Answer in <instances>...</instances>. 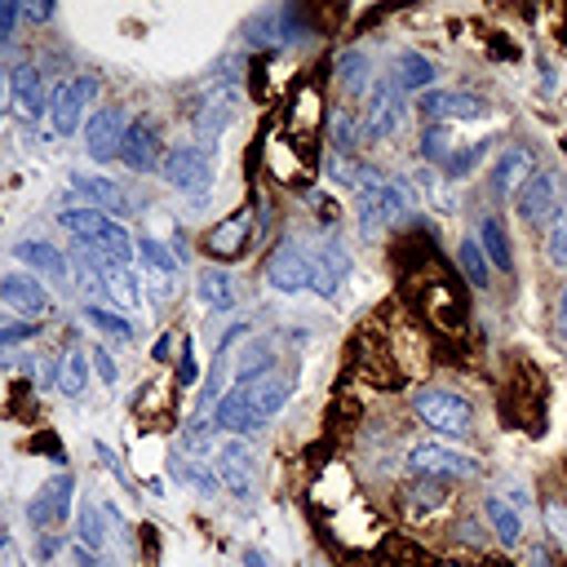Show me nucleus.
<instances>
[{"mask_svg":"<svg viewBox=\"0 0 567 567\" xmlns=\"http://www.w3.org/2000/svg\"><path fill=\"white\" fill-rule=\"evenodd\" d=\"M297 199H301V208H306V217H310V226L315 230H341V221H346V208L337 204V195L328 190V186H319V182H310L306 190H297Z\"/></svg>","mask_w":567,"mask_h":567,"instance_id":"nucleus-36","label":"nucleus"},{"mask_svg":"<svg viewBox=\"0 0 567 567\" xmlns=\"http://www.w3.org/2000/svg\"><path fill=\"white\" fill-rule=\"evenodd\" d=\"M518 567H558V549L549 540H527L518 549Z\"/></svg>","mask_w":567,"mask_h":567,"instance_id":"nucleus-53","label":"nucleus"},{"mask_svg":"<svg viewBox=\"0 0 567 567\" xmlns=\"http://www.w3.org/2000/svg\"><path fill=\"white\" fill-rule=\"evenodd\" d=\"M102 75L97 71H66V75H58L53 84H49V137H58V142H66V137H75V133H84V120L93 115L89 106H102L97 97H102Z\"/></svg>","mask_w":567,"mask_h":567,"instance_id":"nucleus-5","label":"nucleus"},{"mask_svg":"<svg viewBox=\"0 0 567 567\" xmlns=\"http://www.w3.org/2000/svg\"><path fill=\"white\" fill-rule=\"evenodd\" d=\"M443 532H447L452 549H461V554H487V549H492V532H487V523H483L478 509L452 514V523H447Z\"/></svg>","mask_w":567,"mask_h":567,"instance_id":"nucleus-39","label":"nucleus"},{"mask_svg":"<svg viewBox=\"0 0 567 567\" xmlns=\"http://www.w3.org/2000/svg\"><path fill=\"white\" fill-rule=\"evenodd\" d=\"M66 195H71V204L97 208V213L120 217V221H128V217H137L142 208H151V199H146L142 186H133V182H124V177H111V173H102V168H71V173H66Z\"/></svg>","mask_w":567,"mask_h":567,"instance_id":"nucleus-6","label":"nucleus"},{"mask_svg":"<svg viewBox=\"0 0 567 567\" xmlns=\"http://www.w3.org/2000/svg\"><path fill=\"white\" fill-rule=\"evenodd\" d=\"M412 115H416L421 124H447V128H456V124H478V120H487V115H492V102H487L483 93H474V89L439 84V89L412 97Z\"/></svg>","mask_w":567,"mask_h":567,"instance_id":"nucleus-12","label":"nucleus"},{"mask_svg":"<svg viewBox=\"0 0 567 567\" xmlns=\"http://www.w3.org/2000/svg\"><path fill=\"white\" fill-rule=\"evenodd\" d=\"M75 505H80V474H75V470H53V474H44V478L35 483V492L27 496V505H22L27 532L40 536V532H62V527H71Z\"/></svg>","mask_w":567,"mask_h":567,"instance_id":"nucleus-7","label":"nucleus"},{"mask_svg":"<svg viewBox=\"0 0 567 567\" xmlns=\"http://www.w3.org/2000/svg\"><path fill=\"white\" fill-rule=\"evenodd\" d=\"M53 221L71 235V244H84L89 252L106 257L111 266H133L137 261V235L120 217H106V213L84 208V204H66V208L53 213Z\"/></svg>","mask_w":567,"mask_h":567,"instance_id":"nucleus-3","label":"nucleus"},{"mask_svg":"<svg viewBox=\"0 0 567 567\" xmlns=\"http://www.w3.org/2000/svg\"><path fill=\"white\" fill-rule=\"evenodd\" d=\"M213 470H217V478H221V487H226V496L235 505H248V509L257 505V496H261V487H257V478H261V452L252 447V439L221 434V443L213 452Z\"/></svg>","mask_w":567,"mask_h":567,"instance_id":"nucleus-11","label":"nucleus"},{"mask_svg":"<svg viewBox=\"0 0 567 567\" xmlns=\"http://www.w3.org/2000/svg\"><path fill=\"white\" fill-rule=\"evenodd\" d=\"M501 146H496V137H470V142H456V151H452V159L443 164V177L452 182V186H465L478 168H483V159H492Z\"/></svg>","mask_w":567,"mask_h":567,"instance_id":"nucleus-35","label":"nucleus"},{"mask_svg":"<svg viewBox=\"0 0 567 567\" xmlns=\"http://www.w3.org/2000/svg\"><path fill=\"white\" fill-rule=\"evenodd\" d=\"M514 213L527 230H549L563 217V177L558 168H536L527 186L514 195Z\"/></svg>","mask_w":567,"mask_h":567,"instance_id":"nucleus-18","label":"nucleus"},{"mask_svg":"<svg viewBox=\"0 0 567 567\" xmlns=\"http://www.w3.org/2000/svg\"><path fill=\"white\" fill-rule=\"evenodd\" d=\"M474 239H478L492 275H501V279H514L518 275V252H514L509 226H505V217L496 208H478L474 213Z\"/></svg>","mask_w":567,"mask_h":567,"instance_id":"nucleus-23","label":"nucleus"},{"mask_svg":"<svg viewBox=\"0 0 567 567\" xmlns=\"http://www.w3.org/2000/svg\"><path fill=\"white\" fill-rule=\"evenodd\" d=\"M408 97H421V93H430V89H439V62L425 53V49H416V44H403V49H394L390 53V71H385Z\"/></svg>","mask_w":567,"mask_h":567,"instance_id":"nucleus-27","label":"nucleus"},{"mask_svg":"<svg viewBox=\"0 0 567 567\" xmlns=\"http://www.w3.org/2000/svg\"><path fill=\"white\" fill-rule=\"evenodd\" d=\"M53 22H58V4H49V0H27V4H22V27H27V31L44 35Z\"/></svg>","mask_w":567,"mask_h":567,"instance_id":"nucleus-50","label":"nucleus"},{"mask_svg":"<svg viewBox=\"0 0 567 567\" xmlns=\"http://www.w3.org/2000/svg\"><path fill=\"white\" fill-rule=\"evenodd\" d=\"M9 257L18 261V270H31L49 288H66L71 292V261H66V248L62 244L40 239V235H22V239L9 244Z\"/></svg>","mask_w":567,"mask_h":567,"instance_id":"nucleus-20","label":"nucleus"},{"mask_svg":"<svg viewBox=\"0 0 567 567\" xmlns=\"http://www.w3.org/2000/svg\"><path fill=\"white\" fill-rule=\"evenodd\" d=\"M182 337H186V328H177V323H168L155 341H151V350H146V359L155 363V368H173L177 363V350H182Z\"/></svg>","mask_w":567,"mask_h":567,"instance_id":"nucleus-46","label":"nucleus"},{"mask_svg":"<svg viewBox=\"0 0 567 567\" xmlns=\"http://www.w3.org/2000/svg\"><path fill=\"white\" fill-rule=\"evenodd\" d=\"M478 514H483V523H487V532H492V545L496 549H505V554H518L523 545H527V518L496 492V487H487L483 496H478Z\"/></svg>","mask_w":567,"mask_h":567,"instance_id":"nucleus-25","label":"nucleus"},{"mask_svg":"<svg viewBox=\"0 0 567 567\" xmlns=\"http://www.w3.org/2000/svg\"><path fill=\"white\" fill-rule=\"evenodd\" d=\"M80 323H84V328H93V332H97V341H106V346H128V341H137L133 319H128V315H120V310H115V306H106V301H80Z\"/></svg>","mask_w":567,"mask_h":567,"instance_id":"nucleus-31","label":"nucleus"},{"mask_svg":"<svg viewBox=\"0 0 567 567\" xmlns=\"http://www.w3.org/2000/svg\"><path fill=\"white\" fill-rule=\"evenodd\" d=\"M208 421L217 425V434H230V439H257V434H266V430H270V421H266V416H261V408L252 403L248 385H235V381H230V390L213 403Z\"/></svg>","mask_w":567,"mask_h":567,"instance_id":"nucleus-22","label":"nucleus"},{"mask_svg":"<svg viewBox=\"0 0 567 567\" xmlns=\"http://www.w3.org/2000/svg\"><path fill=\"white\" fill-rule=\"evenodd\" d=\"M66 532H40V536H31V558L40 563V567H53L58 563V554H66Z\"/></svg>","mask_w":567,"mask_h":567,"instance_id":"nucleus-47","label":"nucleus"},{"mask_svg":"<svg viewBox=\"0 0 567 567\" xmlns=\"http://www.w3.org/2000/svg\"><path fill=\"white\" fill-rule=\"evenodd\" d=\"M403 408H408V421L434 439L470 443L478 434V403L470 390L452 381H412L403 390Z\"/></svg>","mask_w":567,"mask_h":567,"instance_id":"nucleus-1","label":"nucleus"},{"mask_svg":"<svg viewBox=\"0 0 567 567\" xmlns=\"http://www.w3.org/2000/svg\"><path fill=\"white\" fill-rule=\"evenodd\" d=\"M323 142H328V155H363L368 133H363V115H359L354 102H341V97L328 102Z\"/></svg>","mask_w":567,"mask_h":567,"instance_id":"nucleus-28","label":"nucleus"},{"mask_svg":"<svg viewBox=\"0 0 567 567\" xmlns=\"http://www.w3.org/2000/svg\"><path fill=\"white\" fill-rule=\"evenodd\" d=\"M239 567H270V558H266V549H257V545H244V554H239Z\"/></svg>","mask_w":567,"mask_h":567,"instance_id":"nucleus-57","label":"nucleus"},{"mask_svg":"<svg viewBox=\"0 0 567 567\" xmlns=\"http://www.w3.org/2000/svg\"><path fill=\"white\" fill-rule=\"evenodd\" d=\"M93 363H89V346H62V372H58V394L66 403H84L89 399V385H93Z\"/></svg>","mask_w":567,"mask_h":567,"instance_id":"nucleus-32","label":"nucleus"},{"mask_svg":"<svg viewBox=\"0 0 567 567\" xmlns=\"http://www.w3.org/2000/svg\"><path fill=\"white\" fill-rule=\"evenodd\" d=\"M137 492H146L151 501H164V496H168V478H164V474H151V478L137 483Z\"/></svg>","mask_w":567,"mask_h":567,"instance_id":"nucleus-56","label":"nucleus"},{"mask_svg":"<svg viewBox=\"0 0 567 567\" xmlns=\"http://www.w3.org/2000/svg\"><path fill=\"white\" fill-rule=\"evenodd\" d=\"M284 346H279V332H252L239 350H235V368H230V381H257L275 368H284Z\"/></svg>","mask_w":567,"mask_h":567,"instance_id":"nucleus-29","label":"nucleus"},{"mask_svg":"<svg viewBox=\"0 0 567 567\" xmlns=\"http://www.w3.org/2000/svg\"><path fill=\"white\" fill-rule=\"evenodd\" d=\"M359 115H363V133H368V142L385 146V142H394V137L408 128V120H412V97L381 71V75L372 80L368 97L359 102Z\"/></svg>","mask_w":567,"mask_h":567,"instance_id":"nucleus-10","label":"nucleus"},{"mask_svg":"<svg viewBox=\"0 0 567 567\" xmlns=\"http://www.w3.org/2000/svg\"><path fill=\"white\" fill-rule=\"evenodd\" d=\"M354 275V248L341 230H328L315 239V275H310V292L319 301H341L346 284Z\"/></svg>","mask_w":567,"mask_h":567,"instance_id":"nucleus-16","label":"nucleus"},{"mask_svg":"<svg viewBox=\"0 0 567 567\" xmlns=\"http://www.w3.org/2000/svg\"><path fill=\"white\" fill-rule=\"evenodd\" d=\"M137 567H159V527L155 523H137Z\"/></svg>","mask_w":567,"mask_h":567,"instance_id":"nucleus-51","label":"nucleus"},{"mask_svg":"<svg viewBox=\"0 0 567 567\" xmlns=\"http://www.w3.org/2000/svg\"><path fill=\"white\" fill-rule=\"evenodd\" d=\"M452 151H456V133L447 124H421L416 128V164L443 173V164L452 159Z\"/></svg>","mask_w":567,"mask_h":567,"instance_id":"nucleus-40","label":"nucleus"},{"mask_svg":"<svg viewBox=\"0 0 567 567\" xmlns=\"http://www.w3.org/2000/svg\"><path fill=\"white\" fill-rule=\"evenodd\" d=\"M195 301L208 310V315H235L239 301H244V288L235 279L230 266H213V261H199L195 266Z\"/></svg>","mask_w":567,"mask_h":567,"instance_id":"nucleus-24","label":"nucleus"},{"mask_svg":"<svg viewBox=\"0 0 567 567\" xmlns=\"http://www.w3.org/2000/svg\"><path fill=\"white\" fill-rule=\"evenodd\" d=\"M235 385H248L252 403H257V408H261V416L275 425V416H284V408L292 403L297 372H292V368H275V372H266V377H257V381H235Z\"/></svg>","mask_w":567,"mask_h":567,"instance_id":"nucleus-30","label":"nucleus"},{"mask_svg":"<svg viewBox=\"0 0 567 567\" xmlns=\"http://www.w3.org/2000/svg\"><path fill=\"white\" fill-rule=\"evenodd\" d=\"M323 230L315 226H284L270 248L261 252V284L275 292V297H297V292H310V275H315V239Z\"/></svg>","mask_w":567,"mask_h":567,"instance_id":"nucleus-2","label":"nucleus"},{"mask_svg":"<svg viewBox=\"0 0 567 567\" xmlns=\"http://www.w3.org/2000/svg\"><path fill=\"white\" fill-rule=\"evenodd\" d=\"M9 106V58H0V111Z\"/></svg>","mask_w":567,"mask_h":567,"instance_id":"nucleus-58","label":"nucleus"},{"mask_svg":"<svg viewBox=\"0 0 567 567\" xmlns=\"http://www.w3.org/2000/svg\"><path fill=\"white\" fill-rule=\"evenodd\" d=\"M164 155H168V142H164V128L151 111H137L128 133H124V151H120V164L133 173V177H159L164 168Z\"/></svg>","mask_w":567,"mask_h":567,"instance_id":"nucleus-19","label":"nucleus"},{"mask_svg":"<svg viewBox=\"0 0 567 567\" xmlns=\"http://www.w3.org/2000/svg\"><path fill=\"white\" fill-rule=\"evenodd\" d=\"M164 478L177 483V487H186V492L199 496V501H217V496H226V487H221L213 461H208V456H190V452H182V447L168 452V461H164Z\"/></svg>","mask_w":567,"mask_h":567,"instance_id":"nucleus-26","label":"nucleus"},{"mask_svg":"<svg viewBox=\"0 0 567 567\" xmlns=\"http://www.w3.org/2000/svg\"><path fill=\"white\" fill-rule=\"evenodd\" d=\"M4 554H13V536L0 527V558H4Z\"/></svg>","mask_w":567,"mask_h":567,"instance_id":"nucleus-59","label":"nucleus"},{"mask_svg":"<svg viewBox=\"0 0 567 567\" xmlns=\"http://www.w3.org/2000/svg\"><path fill=\"white\" fill-rule=\"evenodd\" d=\"M549 319H554V337H558V346L567 350V284H558V292H554V310H549Z\"/></svg>","mask_w":567,"mask_h":567,"instance_id":"nucleus-54","label":"nucleus"},{"mask_svg":"<svg viewBox=\"0 0 567 567\" xmlns=\"http://www.w3.org/2000/svg\"><path fill=\"white\" fill-rule=\"evenodd\" d=\"M102 567H115V563H111V554H106V558H102Z\"/></svg>","mask_w":567,"mask_h":567,"instance_id":"nucleus-60","label":"nucleus"},{"mask_svg":"<svg viewBox=\"0 0 567 567\" xmlns=\"http://www.w3.org/2000/svg\"><path fill=\"white\" fill-rule=\"evenodd\" d=\"M49 332V323H27V319H9L4 328H0V363L9 368L13 363V354L18 350H27L31 341H40Z\"/></svg>","mask_w":567,"mask_h":567,"instance_id":"nucleus-41","label":"nucleus"},{"mask_svg":"<svg viewBox=\"0 0 567 567\" xmlns=\"http://www.w3.org/2000/svg\"><path fill=\"white\" fill-rule=\"evenodd\" d=\"M27 452L49 456V461H53V470H71V456H66V447H62V439H58V430H53V425H35V434L27 439Z\"/></svg>","mask_w":567,"mask_h":567,"instance_id":"nucleus-43","label":"nucleus"},{"mask_svg":"<svg viewBox=\"0 0 567 567\" xmlns=\"http://www.w3.org/2000/svg\"><path fill=\"white\" fill-rule=\"evenodd\" d=\"M328 75H332V84H337V97L341 102H363L368 97V89H372V80L381 75L377 71V62H372V53L363 49V44H341L332 58H328Z\"/></svg>","mask_w":567,"mask_h":567,"instance_id":"nucleus-21","label":"nucleus"},{"mask_svg":"<svg viewBox=\"0 0 567 567\" xmlns=\"http://www.w3.org/2000/svg\"><path fill=\"white\" fill-rule=\"evenodd\" d=\"M492 487H496V492H501V496H505V501H509V505H514V509H518L523 518H527V509L536 505V496H532V487H527V483H518V478H496Z\"/></svg>","mask_w":567,"mask_h":567,"instance_id":"nucleus-52","label":"nucleus"},{"mask_svg":"<svg viewBox=\"0 0 567 567\" xmlns=\"http://www.w3.org/2000/svg\"><path fill=\"white\" fill-rule=\"evenodd\" d=\"M403 474L408 478H443V483H474L487 474L483 456L478 452H465L447 439H434V434H416L408 439L403 447Z\"/></svg>","mask_w":567,"mask_h":567,"instance_id":"nucleus-4","label":"nucleus"},{"mask_svg":"<svg viewBox=\"0 0 567 567\" xmlns=\"http://www.w3.org/2000/svg\"><path fill=\"white\" fill-rule=\"evenodd\" d=\"M137 266H142V279H168V284H177V275L186 270L177 252L168 248V239L146 235V230L137 235Z\"/></svg>","mask_w":567,"mask_h":567,"instance_id":"nucleus-33","label":"nucleus"},{"mask_svg":"<svg viewBox=\"0 0 567 567\" xmlns=\"http://www.w3.org/2000/svg\"><path fill=\"white\" fill-rule=\"evenodd\" d=\"M204 381V363H199V354H195V337L186 332L182 337V350H177V363H173V385L177 390H195Z\"/></svg>","mask_w":567,"mask_h":567,"instance_id":"nucleus-42","label":"nucleus"},{"mask_svg":"<svg viewBox=\"0 0 567 567\" xmlns=\"http://www.w3.org/2000/svg\"><path fill=\"white\" fill-rule=\"evenodd\" d=\"M128 124H133V106L128 102H120V97H111V102H102V106H93V115L84 120V155H89V164L93 168H111V164H120V151H124V133H128Z\"/></svg>","mask_w":567,"mask_h":567,"instance_id":"nucleus-13","label":"nucleus"},{"mask_svg":"<svg viewBox=\"0 0 567 567\" xmlns=\"http://www.w3.org/2000/svg\"><path fill=\"white\" fill-rule=\"evenodd\" d=\"M195 248H199L204 261H213V266H235V261H244V257L257 248V217H252L248 199L235 204L230 213L213 217V226H204V230L195 235Z\"/></svg>","mask_w":567,"mask_h":567,"instance_id":"nucleus-9","label":"nucleus"},{"mask_svg":"<svg viewBox=\"0 0 567 567\" xmlns=\"http://www.w3.org/2000/svg\"><path fill=\"white\" fill-rule=\"evenodd\" d=\"M66 558H71V567H102L106 554H93V549H84L80 540H66Z\"/></svg>","mask_w":567,"mask_h":567,"instance_id":"nucleus-55","label":"nucleus"},{"mask_svg":"<svg viewBox=\"0 0 567 567\" xmlns=\"http://www.w3.org/2000/svg\"><path fill=\"white\" fill-rule=\"evenodd\" d=\"M536 173V151L527 142H505L487 173H483V195H487V208H501V204H514V195L527 186V177Z\"/></svg>","mask_w":567,"mask_h":567,"instance_id":"nucleus-14","label":"nucleus"},{"mask_svg":"<svg viewBox=\"0 0 567 567\" xmlns=\"http://www.w3.org/2000/svg\"><path fill=\"white\" fill-rule=\"evenodd\" d=\"M71 540H80L84 549H93V554H106V545H111V527H106V518H102V505L97 501H80L75 505V518H71Z\"/></svg>","mask_w":567,"mask_h":567,"instance_id":"nucleus-37","label":"nucleus"},{"mask_svg":"<svg viewBox=\"0 0 567 567\" xmlns=\"http://www.w3.org/2000/svg\"><path fill=\"white\" fill-rule=\"evenodd\" d=\"M106 306H115L120 315H133L146 306V288H142V275H133V266L106 270Z\"/></svg>","mask_w":567,"mask_h":567,"instance_id":"nucleus-38","label":"nucleus"},{"mask_svg":"<svg viewBox=\"0 0 567 567\" xmlns=\"http://www.w3.org/2000/svg\"><path fill=\"white\" fill-rule=\"evenodd\" d=\"M9 111L18 115L22 128H35L49 115V80L44 66L27 58H9Z\"/></svg>","mask_w":567,"mask_h":567,"instance_id":"nucleus-17","label":"nucleus"},{"mask_svg":"<svg viewBox=\"0 0 567 567\" xmlns=\"http://www.w3.org/2000/svg\"><path fill=\"white\" fill-rule=\"evenodd\" d=\"M159 182L190 199V204H204L208 190L217 186V151L199 146V142H168V155H164V168H159Z\"/></svg>","mask_w":567,"mask_h":567,"instance_id":"nucleus-8","label":"nucleus"},{"mask_svg":"<svg viewBox=\"0 0 567 567\" xmlns=\"http://www.w3.org/2000/svg\"><path fill=\"white\" fill-rule=\"evenodd\" d=\"M545 257H549V266H554V270H563V275H567V213L545 230Z\"/></svg>","mask_w":567,"mask_h":567,"instance_id":"nucleus-49","label":"nucleus"},{"mask_svg":"<svg viewBox=\"0 0 567 567\" xmlns=\"http://www.w3.org/2000/svg\"><path fill=\"white\" fill-rule=\"evenodd\" d=\"M89 447H93V461H97V470H102V474H111V478H115V483H120L124 492H137L133 474L124 470V456H120V452H115V447H111L106 439H93Z\"/></svg>","mask_w":567,"mask_h":567,"instance_id":"nucleus-44","label":"nucleus"},{"mask_svg":"<svg viewBox=\"0 0 567 567\" xmlns=\"http://www.w3.org/2000/svg\"><path fill=\"white\" fill-rule=\"evenodd\" d=\"M452 266H456L461 284H470L474 292H487V288H492V266H487V257H483L474 230H461V239L452 244Z\"/></svg>","mask_w":567,"mask_h":567,"instance_id":"nucleus-34","label":"nucleus"},{"mask_svg":"<svg viewBox=\"0 0 567 567\" xmlns=\"http://www.w3.org/2000/svg\"><path fill=\"white\" fill-rule=\"evenodd\" d=\"M89 363H93V377L106 385V390H115L120 385V359H115V350L106 346V341H89Z\"/></svg>","mask_w":567,"mask_h":567,"instance_id":"nucleus-45","label":"nucleus"},{"mask_svg":"<svg viewBox=\"0 0 567 567\" xmlns=\"http://www.w3.org/2000/svg\"><path fill=\"white\" fill-rule=\"evenodd\" d=\"M0 310L13 319H27V323H53L58 297L31 270H0Z\"/></svg>","mask_w":567,"mask_h":567,"instance_id":"nucleus-15","label":"nucleus"},{"mask_svg":"<svg viewBox=\"0 0 567 567\" xmlns=\"http://www.w3.org/2000/svg\"><path fill=\"white\" fill-rule=\"evenodd\" d=\"M0 514H4V496H0Z\"/></svg>","mask_w":567,"mask_h":567,"instance_id":"nucleus-61","label":"nucleus"},{"mask_svg":"<svg viewBox=\"0 0 567 567\" xmlns=\"http://www.w3.org/2000/svg\"><path fill=\"white\" fill-rule=\"evenodd\" d=\"M18 31H22V4L18 0H0V58H9Z\"/></svg>","mask_w":567,"mask_h":567,"instance_id":"nucleus-48","label":"nucleus"}]
</instances>
